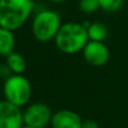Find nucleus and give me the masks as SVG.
I'll list each match as a JSON object with an SVG mask.
<instances>
[{
	"label": "nucleus",
	"mask_w": 128,
	"mask_h": 128,
	"mask_svg": "<svg viewBox=\"0 0 128 128\" xmlns=\"http://www.w3.org/2000/svg\"><path fill=\"white\" fill-rule=\"evenodd\" d=\"M125 0H99L100 8L106 12H114L119 10L124 5Z\"/></svg>",
	"instance_id": "obj_13"
},
{
	"label": "nucleus",
	"mask_w": 128,
	"mask_h": 128,
	"mask_svg": "<svg viewBox=\"0 0 128 128\" xmlns=\"http://www.w3.org/2000/svg\"><path fill=\"white\" fill-rule=\"evenodd\" d=\"M82 52L86 62H88L90 65L94 66V67H101V66L106 65L110 57L108 46H106L104 42L101 41L88 40Z\"/></svg>",
	"instance_id": "obj_6"
},
{
	"label": "nucleus",
	"mask_w": 128,
	"mask_h": 128,
	"mask_svg": "<svg viewBox=\"0 0 128 128\" xmlns=\"http://www.w3.org/2000/svg\"><path fill=\"white\" fill-rule=\"evenodd\" d=\"M82 128H100V125L98 121L93 119H86V120H83Z\"/></svg>",
	"instance_id": "obj_14"
},
{
	"label": "nucleus",
	"mask_w": 128,
	"mask_h": 128,
	"mask_svg": "<svg viewBox=\"0 0 128 128\" xmlns=\"http://www.w3.org/2000/svg\"><path fill=\"white\" fill-rule=\"evenodd\" d=\"M78 8L84 14H94L95 12L101 9L99 0H80Z\"/></svg>",
	"instance_id": "obj_12"
},
{
	"label": "nucleus",
	"mask_w": 128,
	"mask_h": 128,
	"mask_svg": "<svg viewBox=\"0 0 128 128\" xmlns=\"http://www.w3.org/2000/svg\"><path fill=\"white\" fill-rule=\"evenodd\" d=\"M15 36L14 31L0 26V56L7 57L15 49Z\"/></svg>",
	"instance_id": "obj_9"
},
{
	"label": "nucleus",
	"mask_w": 128,
	"mask_h": 128,
	"mask_svg": "<svg viewBox=\"0 0 128 128\" xmlns=\"http://www.w3.org/2000/svg\"><path fill=\"white\" fill-rule=\"evenodd\" d=\"M6 65L8 66L12 74H23L27 67L25 58L20 53L15 52V51H12L6 57Z\"/></svg>",
	"instance_id": "obj_10"
},
{
	"label": "nucleus",
	"mask_w": 128,
	"mask_h": 128,
	"mask_svg": "<svg viewBox=\"0 0 128 128\" xmlns=\"http://www.w3.org/2000/svg\"><path fill=\"white\" fill-rule=\"evenodd\" d=\"M88 42L87 30L84 24L68 22L61 25L54 38L56 46L66 54L80 52Z\"/></svg>",
	"instance_id": "obj_2"
},
{
	"label": "nucleus",
	"mask_w": 128,
	"mask_h": 128,
	"mask_svg": "<svg viewBox=\"0 0 128 128\" xmlns=\"http://www.w3.org/2000/svg\"><path fill=\"white\" fill-rule=\"evenodd\" d=\"M34 7L33 0H0V26L10 31L20 28Z\"/></svg>",
	"instance_id": "obj_1"
},
{
	"label": "nucleus",
	"mask_w": 128,
	"mask_h": 128,
	"mask_svg": "<svg viewBox=\"0 0 128 128\" xmlns=\"http://www.w3.org/2000/svg\"><path fill=\"white\" fill-rule=\"evenodd\" d=\"M52 110L48 104L43 102H35L26 106L23 111V121L25 125L36 128H44L51 124Z\"/></svg>",
	"instance_id": "obj_5"
},
{
	"label": "nucleus",
	"mask_w": 128,
	"mask_h": 128,
	"mask_svg": "<svg viewBox=\"0 0 128 128\" xmlns=\"http://www.w3.org/2000/svg\"><path fill=\"white\" fill-rule=\"evenodd\" d=\"M61 18L58 12L44 9L39 12L32 20V33L40 42H49L54 40L61 27Z\"/></svg>",
	"instance_id": "obj_3"
},
{
	"label": "nucleus",
	"mask_w": 128,
	"mask_h": 128,
	"mask_svg": "<svg viewBox=\"0 0 128 128\" xmlns=\"http://www.w3.org/2000/svg\"><path fill=\"white\" fill-rule=\"evenodd\" d=\"M51 2H54V4H61V2H66L68 0H49Z\"/></svg>",
	"instance_id": "obj_15"
},
{
	"label": "nucleus",
	"mask_w": 128,
	"mask_h": 128,
	"mask_svg": "<svg viewBox=\"0 0 128 128\" xmlns=\"http://www.w3.org/2000/svg\"><path fill=\"white\" fill-rule=\"evenodd\" d=\"M82 118L77 112L69 109H61L52 114V128H82Z\"/></svg>",
	"instance_id": "obj_8"
},
{
	"label": "nucleus",
	"mask_w": 128,
	"mask_h": 128,
	"mask_svg": "<svg viewBox=\"0 0 128 128\" xmlns=\"http://www.w3.org/2000/svg\"><path fill=\"white\" fill-rule=\"evenodd\" d=\"M5 100L17 106H24L32 96V86L30 80L23 74H12L5 80L2 86Z\"/></svg>",
	"instance_id": "obj_4"
},
{
	"label": "nucleus",
	"mask_w": 128,
	"mask_h": 128,
	"mask_svg": "<svg viewBox=\"0 0 128 128\" xmlns=\"http://www.w3.org/2000/svg\"><path fill=\"white\" fill-rule=\"evenodd\" d=\"M20 128H36V127H33V126H30V125H25V124H23Z\"/></svg>",
	"instance_id": "obj_16"
},
{
	"label": "nucleus",
	"mask_w": 128,
	"mask_h": 128,
	"mask_svg": "<svg viewBox=\"0 0 128 128\" xmlns=\"http://www.w3.org/2000/svg\"><path fill=\"white\" fill-rule=\"evenodd\" d=\"M87 30V35H88V40L91 41H101L104 42V40L108 36V26L101 22H95V23H90L86 26Z\"/></svg>",
	"instance_id": "obj_11"
},
{
	"label": "nucleus",
	"mask_w": 128,
	"mask_h": 128,
	"mask_svg": "<svg viewBox=\"0 0 128 128\" xmlns=\"http://www.w3.org/2000/svg\"><path fill=\"white\" fill-rule=\"evenodd\" d=\"M24 124L20 106L7 100L0 101V128H20Z\"/></svg>",
	"instance_id": "obj_7"
}]
</instances>
